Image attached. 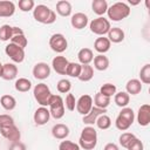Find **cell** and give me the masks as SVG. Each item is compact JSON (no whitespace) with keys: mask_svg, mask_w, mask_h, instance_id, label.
Here are the masks:
<instances>
[{"mask_svg":"<svg viewBox=\"0 0 150 150\" xmlns=\"http://www.w3.org/2000/svg\"><path fill=\"white\" fill-rule=\"evenodd\" d=\"M97 144V131L91 125H87L82 129L79 145L84 150H93Z\"/></svg>","mask_w":150,"mask_h":150,"instance_id":"1","label":"cell"},{"mask_svg":"<svg viewBox=\"0 0 150 150\" xmlns=\"http://www.w3.org/2000/svg\"><path fill=\"white\" fill-rule=\"evenodd\" d=\"M33 18L40 23L50 25L56 21V13L46 5H38L33 9Z\"/></svg>","mask_w":150,"mask_h":150,"instance_id":"2","label":"cell"},{"mask_svg":"<svg viewBox=\"0 0 150 150\" xmlns=\"http://www.w3.org/2000/svg\"><path fill=\"white\" fill-rule=\"evenodd\" d=\"M130 7L128 4L125 2H115L112 4L110 7H108L107 9V14H108V18L112 21H121L125 18H128L130 15Z\"/></svg>","mask_w":150,"mask_h":150,"instance_id":"3","label":"cell"},{"mask_svg":"<svg viewBox=\"0 0 150 150\" xmlns=\"http://www.w3.org/2000/svg\"><path fill=\"white\" fill-rule=\"evenodd\" d=\"M33 95L35 101L41 105V107H48L49 105V100L52 96V91L46 83H38L34 89H33Z\"/></svg>","mask_w":150,"mask_h":150,"instance_id":"4","label":"cell"},{"mask_svg":"<svg viewBox=\"0 0 150 150\" xmlns=\"http://www.w3.org/2000/svg\"><path fill=\"white\" fill-rule=\"evenodd\" d=\"M48 107H49L50 116L54 117L55 120H60L64 116V102L60 95L52 94Z\"/></svg>","mask_w":150,"mask_h":150,"instance_id":"5","label":"cell"},{"mask_svg":"<svg viewBox=\"0 0 150 150\" xmlns=\"http://www.w3.org/2000/svg\"><path fill=\"white\" fill-rule=\"evenodd\" d=\"M89 28H90L91 33L100 35V36H103L104 34H108L111 26H110V21L108 19H105L104 16H98V18L93 19L90 21Z\"/></svg>","mask_w":150,"mask_h":150,"instance_id":"6","label":"cell"},{"mask_svg":"<svg viewBox=\"0 0 150 150\" xmlns=\"http://www.w3.org/2000/svg\"><path fill=\"white\" fill-rule=\"evenodd\" d=\"M49 47L52 50H54L55 53H63L67 48H68V41L64 38L63 34L61 33H56L53 34L49 39Z\"/></svg>","mask_w":150,"mask_h":150,"instance_id":"7","label":"cell"},{"mask_svg":"<svg viewBox=\"0 0 150 150\" xmlns=\"http://www.w3.org/2000/svg\"><path fill=\"white\" fill-rule=\"evenodd\" d=\"M5 53L15 63H21L25 60V49L14 45V43H12V42H9L5 47Z\"/></svg>","mask_w":150,"mask_h":150,"instance_id":"8","label":"cell"},{"mask_svg":"<svg viewBox=\"0 0 150 150\" xmlns=\"http://www.w3.org/2000/svg\"><path fill=\"white\" fill-rule=\"evenodd\" d=\"M94 107V104H93V97L90 96V95H88V94H84V95H82V96H80L79 97V100L76 101V110H77V112L79 114H81V115H87L90 110H91V108Z\"/></svg>","mask_w":150,"mask_h":150,"instance_id":"9","label":"cell"},{"mask_svg":"<svg viewBox=\"0 0 150 150\" xmlns=\"http://www.w3.org/2000/svg\"><path fill=\"white\" fill-rule=\"evenodd\" d=\"M0 134L2 137L8 139L11 143L19 142L21 138V132L15 124H12V125L5 127V128H0Z\"/></svg>","mask_w":150,"mask_h":150,"instance_id":"10","label":"cell"},{"mask_svg":"<svg viewBox=\"0 0 150 150\" xmlns=\"http://www.w3.org/2000/svg\"><path fill=\"white\" fill-rule=\"evenodd\" d=\"M32 73L36 80H46L50 75V67L46 62H38L33 67Z\"/></svg>","mask_w":150,"mask_h":150,"instance_id":"11","label":"cell"},{"mask_svg":"<svg viewBox=\"0 0 150 150\" xmlns=\"http://www.w3.org/2000/svg\"><path fill=\"white\" fill-rule=\"evenodd\" d=\"M23 33V30L19 27L9 26V25H2L0 27V41H11V39L16 35Z\"/></svg>","mask_w":150,"mask_h":150,"instance_id":"12","label":"cell"},{"mask_svg":"<svg viewBox=\"0 0 150 150\" xmlns=\"http://www.w3.org/2000/svg\"><path fill=\"white\" fill-rule=\"evenodd\" d=\"M49 118H50V112H49V109H47V107L38 108L33 116L34 123L36 125H45L49 121Z\"/></svg>","mask_w":150,"mask_h":150,"instance_id":"13","label":"cell"},{"mask_svg":"<svg viewBox=\"0 0 150 150\" xmlns=\"http://www.w3.org/2000/svg\"><path fill=\"white\" fill-rule=\"evenodd\" d=\"M137 122L141 127H146L150 124V105L142 104L137 111Z\"/></svg>","mask_w":150,"mask_h":150,"instance_id":"14","label":"cell"},{"mask_svg":"<svg viewBox=\"0 0 150 150\" xmlns=\"http://www.w3.org/2000/svg\"><path fill=\"white\" fill-rule=\"evenodd\" d=\"M88 22H89V19H88L87 14L81 13V12L73 14L71 19H70V23H71V26L75 29H83V28H86Z\"/></svg>","mask_w":150,"mask_h":150,"instance_id":"15","label":"cell"},{"mask_svg":"<svg viewBox=\"0 0 150 150\" xmlns=\"http://www.w3.org/2000/svg\"><path fill=\"white\" fill-rule=\"evenodd\" d=\"M68 63H69V61H68L64 56L59 55V56H55V57L53 59V61H52V67H53V69H54L57 74H60V75H66V70H67Z\"/></svg>","mask_w":150,"mask_h":150,"instance_id":"16","label":"cell"},{"mask_svg":"<svg viewBox=\"0 0 150 150\" xmlns=\"http://www.w3.org/2000/svg\"><path fill=\"white\" fill-rule=\"evenodd\" d=\"M107 112V109H101V108H97V107H93L91 108V110L87 114V115H84L83 116V123L84 124H87V125H93V124H95V122H96V120H97V117L100 116V115H103V114H105Z\"/></svg>","mask_w":150,"mask_h":150,"instance_id":"17","label":"cell"},{"mask_svg":"<svg viewBox=\"0 0 150 150\" xmlns=\"http://www.w3.org/2000/svg\"><path fill=\"white\" fill-rule=\"evenodd\" d=\"M15 13V5L9 0H0V18H11Z\"/></svg>","mask_w":150,"mask_h":150,"instance_id":"18","label":"cell"},{"mask_svg":"<svg viewBox=\"0 0 150 150\" xmlns=\"http://www.w3.org/2000/svg\"><path fill=\"white\" fill-rule=\"evenodd\" d=\"M52 135L56 139H66L69 136V128L63 123H57L52 128Z\"/></svg>","mask_w":150,"mask_h":150,"instance_id":"19","label":"cell"},{"mask_svg":"<svg viewBox=\"0 0 150 150\" xmlns=\"http://www.w3.org/2000/svg\"><path fill=\"white\" fill-rule=\"evenodd\" d=\"M18 76V67L14 63H5L2 66V75L1 77L6 81H11L16 79Z\"/></svg>","mask_w":150,"mask_h":150,"instance_id":"20","label":"cell"},{"mask_svg":"<svg viewBox=\"0 0 150 150\" xmlns=\"http://www.w3.org/2000/svg\"><path fill=\"white\" fill-rule=\"evenodd\" d=\"M124 32L120 27H111L108 32V40L112 43H120L124 40Z\"/></svg>","mask_w":150,"mask_h":150,"instance_id":"21","label":"cell"},{"mask_svg":"<svg viewBox=\"0 0 150 150\" xmlns=\"http://www.w3.org/2000/svg\"><path fill=\"white\" fill-rule=\"evenodd\" d=\"M110 46H111V42L108 40V38H104V36L97 38L94 42V49L100 54L107 53L110 49Z\"/></svg>","mask_w":150,"mask_h":150,"instance_id":"22","label":"cell"},{"mask_svg":"<svg viewBox=\"0 0 150 150\" xmlns=\"http://www.w3.org/2000/svg\"><path fill=\"white\" fill-rule=\"evenodd\" d=\"M77 59L80 64H89L94 60V53L90 48H82L77 53Z\"/></svg>","mask_w":150,"mask_h":150,"instance_id":"23","label":"cell"},{"mask_svg":"<svg viewBox=\"0 0 150 150\" xmlns=\"http://www.w3.org/2000/svg\"><path fill=\"white\" fill-rule=\"evenodd\" d=\"M142 90V83L138 79H131L125 84V91L129 95H137Z\"/></svg>","mask_w":150,"mask_h":150,"instance_id":"24","label":"cell"},{"mask_svg":"<svg viewBox=\"0 0 150 150\" xmlns=\"http://www.w3.org/2000/svg\"><path fill=\"white\" fill-rule=\"evenodd\" d=\"M56 13L61 16H69L71 14V4L67 0H60L56 2Z\"/></svg>","mask_w":150,"mask_h":150,"instance_id":"25","label":"cell"},{"mask_svg":"<svg viewBox=\"0 0 150 150\" xmlns=\"http://www.w3.org/2000/svg\"><path fill=\"white\" fill-rule=\"evenodd\" d=\"M94 67L95 69L100 70V71H103V70H107L108 67H109V59L104 55V54H98L96 56H94Z\"/></svg>","mask_w":150,"mask_h":150,"instance_id":"26","label":"cell"},{"mask_svg":"<svg viewBox=\"0 0 150 150\" xmlns=\"http://www.w3.org/2000/svg\"><path fill=\"white\" fill-rule=\"evenodd\" d=\"M93 77H94V68L90 64H81V73L77 79L82 82H88Z\"/></svg>","mask_w":150,"mask_h":150,"instance_id":"27","label":"cell"},{"mask_svg":"<svg viewBox=\"0 0 150 150\" xmlns=\"http://www.w3.org/2000/svg\"><path fill=\"white\" fill-rule=\"evenodd\" d=\"M91 8L95 14H97L98 16H102L104 13H107L108 2L105 0H94L91 2Z\"/></svg>","mask_w":150,"mask_h":150,"instance_id":"28","label":"cell"},{"mask_svg":"<svg viewBox=\"0 0 150 150\" xmlns=\"http://www.w3.org/2000/svg\"><path fill=\"white\" fill-rule=\"evenodd\" d=\"M14 88L16 91H20V93H27L32 88V82L26 79V77H19L15 83H14Z\"/></svg>","mask_w":150,"mask_h":150,"instance_id":"29","label":"cell"},{"mask_svg":"<svg viewBox=\"0 0 150 150\" xmlns=\"http://www.w3.org/2000/svg\"><path fill=\"white\" fill-rule=\"evenodd\" d=\"M129 101H130V95L127 91H120L114 95V102L120 108H125L129 104Z\"/></svg>","mask_w":150,"mask_h":150,"instance_id":"30","label":"cell"},{"mask_svg":"<svg viewBox=\"0 0 150 150\" xmlns=\"http://www.w3.org/2000/svg\"><path fill=\"white\" fill-rule=\"evenodd\" d=\"M93 103L95 107L97 108H101V109H107L110 104V97H107L104 95H102L100 91L95 94L94 96V100H93Z\"/></svg>","mask_w":150,"mask_h":150,"instance_id":"31","label":"cell"},{"mask_svg":"<svg viewBox=\"0 0 150 150\" xmlns=\"http://www.w3.org/2000/svg\"><path fill=\"white\" fill-rule=\"evenodd\" d=\"M0 104H1V107L5 110L11 111V110L15 109V107H16V100L12 95H2L1 98H0Z\"/></svg>","mask_w":150,"mask_h":150,"instance_id":"32","label":"cell"},{"mask_svg":"<svg viewBox=\"0 0 150 150\" xmlns=\"http://www.w3.org/2000/svg\"><path fill=\"white\" fill-rule=\"evenodd\" d=\"M95 124L97 125L98 129H101V130H107V129H109L110 125H111V120H110V117H109L108 115L103 114V115H100V116L97 117Z\"/></svg>","mask_w":150,"mask_h":150,"instance_id":"33","label":"cell"},{"mask_svg":"<svg viewBox=\"0 0 150 150\" xmlns=\"http://www.w3.org/2000/svg\"><path fill=\"white\" fill-rule=\"evenodd\" d=\"M81 73V64L79 62H69L67 70H66V75L70 76V77H79Z\"/></svg>","mask_w":150,"mask_h":150,"instance_id":"34","label":"cell"},{"mask_svg":"<svg viewBox=\"0 0 150 150\" xmlns=\"http://www.w3.org/2000/svg\"><path fill=\"white\" fill-rule=\"evenodd\" d=\"M139 79H141L139 80L141 83H144V84H149L150 83V63H146L141 68Z\"/></svg>","mask_w":150,"mask_h":150,"instance_id":"35","label":"cell"},{"mask_svg":"<svg viewBox=\"0 0 150 150\" xmlns=\"http://www.w3.org/2000/svg\"><path fill=\"white\" fill-rule=\"evenodd\" d=\"M100 93L107 97H111L116 94V86L112 83H104L100 88Z\"/></svg>","mask_w":150,"mask_h":150,"instance_id":"36","label":"cell"},{"mask_svg":"<svg viewBox=\"0 0 150 150\" xmlns=\"http://www.w3.org/2000/svg\"><path fill=\"white\" fill-rule=\"evenodd\" d=\"M56 89H57V91L61 93V94H67V93H69L70 89H71V83H70V81L67 80V79H61V80L56 83Z\"/></svg>","mask_w":150,"mask_h":150,"instance_id":"37","label":"cell"},{"mask_svg":"<svg viewBox=\"0 0 150 150\" xmlns=\"http://www.w3.org/2000/svg\"><path fill=\"white\" fill-rule=\"evenodd\" d=\"M11 42L14 43V45H16V46H19V47H21V48H23V49H25V47H27V45H28V40H27V38L25 36V33H20V34L14 35V36L11 39Z\"/></svg>","mask_w":150,"mask_h":150,"instance_id":"38","label":"cell"},{"mask_svg":"<svg viewBox=\"0 0 150 150\" xmlns=\"http://www.w3.org/2000/svg\"><path fill=\"white\" fill-rule=\"evenodd\" d=\"M134 138H136V136L134 135V134H131V132H123L120 137H118V142H120V144L123 146V148H128L129 146V144L134 141Z\"/></svg>","mask_w":150,"mask_h":150,"instance_id":"39","label":"cell"},{"mask_svg":"<svg viewBox=\"0 0 150 150\" xmlns=\"http://www.w3.org/2000/svg\"><path fill=\"white\" fill-rule=\"evenodd\" d=\"M115 125H116V128L118 129V130H121V131H125V130H128L130 127H131V123L129 122V121H127L124 117H122V116H117L116 117V120H115Z\"/></svg>","mask_w":150,"mask_h":150,"instance_id":"40","label":"cell"},{"mask_svg":"<svg viewBox=\"0 0 150 150\" xmlns=\"http://www.w3.org/2000/svg\"><path fill=\"white\" fill-rule=\"evenodd\" d=\"M19 8L21 12H29L33 11L35 7V2L33 0H20L18 4Z\"/></svg>","mask_w":150,"mask_h":150,"instance_id":"41","label":"cell"},{"mask_svg":"<svg viewBox=\"0 0 150 150\" xmlns=\"http://www.w3.org/2000/svg\"><path fill=\"white\" fill-rule=\"evenodd\" d=\"M80 145L71 141H62L59 144V150H80Z\"/></svg>","mask_w":150,"mask_h":150,"instance_id":"42","label":"cell"},{"mask_svg":"<svg viewBox=\"0 0 150 150\" xmlns=\"http://www.w3.org/2000/svg\"><path fill=\"white\" fill-rule=\"evenodd\" d=\"M118 115L122 116V117H124V118H125L127 121H129L131 124L134 123V120H135V112H134V110H132L131 108H128V107L122 108V110L120 111Z\"/></svg>","mask_w":150,"mask_h":150,"instance_id":"43","label":"cell"},{"mask_svg":"<svg viewBox=\"0 0 150 150\" xmlns=\"http://www.w3.org/2000/svg\"><path fill=\"white\" fill-rule=\"evenodd\" d=\"M63 102H64V107H66L69 111L75 110V107H76V100H75V96H74L73 94H67L66 100H64Z\"/></svg>","mask_w":150,"mask_h":150,"instance_id":"44","label":"cell"},{"mask_svg":"<svg viewBox=\"0 0 150 150\" xmlns=\"http://www.w3.org/2000/svg\"><path fill=\"white\" fill-rule=\"evenodd\" d=\"M14 124V118L7 114H2L0 115V128H5L8 125Z\"/></svg>","mask_w":150,"mask_h":150,"instance_id":"45","label":"cell"},{"mask_svg":"<svg viewBox=\"0 0 150 150\" xmlns=\"http://www.w3.org/2000/svg\"><path fill=\"white\" fill-rule=\"evenodd\" d=\"M128 150H144V145H143V142L139 139V138H134V141L129 144V146L127 148Z\"/></svg>","mask_w":150,"mask_h":150,"instance_id":"46","label":"cell"},{"mask_svg":"<svg viewBox=\"0 0 150 150\" xmlns=\"http://www.w3.org/2000/svg\"><path fill=\"white\" fill-rule=\"evenodd\" d=\"M8 150H27L26 149V145L22 143V142H14V143H11Z\"/></svg>","mask_w":150,"mask_h":150,"instance_id":"47","label":"cell"},{"mask_svg":"<svg viewBox=\"0 0 150 150\" xmlns=\"http://www.w3.org/2000/svg\"><path fill=\"white\" fill-rule=\"evenodd\" d=\"M103 150H120V149H118L117 144H115V143H107L104 145Z\"/></svg>","mask_w":150,"mask_h":150,"instance_id":"48","label":"cell"},{"mask_svg":"<svg viewBox=\"0 0 150 150\" xmlns=\"http://www.w3.org/2000/svg\"><path fill=\"white\" fill-rule=\"evenodd\" d=\"M2 63H1V61H0V77H1V75H2Z\"/></svg>","mask_w":150,"mask_h":150,"instance_id":"49","label":"cell"}]
</instances>
